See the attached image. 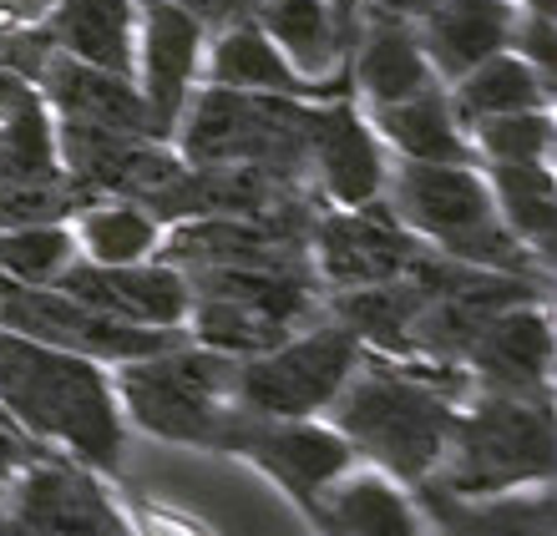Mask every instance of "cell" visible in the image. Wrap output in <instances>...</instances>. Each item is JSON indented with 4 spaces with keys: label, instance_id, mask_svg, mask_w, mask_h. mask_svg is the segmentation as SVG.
<instances>
[{
    "label": "cell",
    "instance_id": "13",
    "mask_svg": "<svg viewBox=\"0 0 557 536\" xmlns=\"http://www.w3.org/2000/svg\"><path fill=\"white\" fill-rule=\"evenodd\" d=\"M0 522L15 536H127L112 481L41 450L0 496Z\"/></svg>",
    "mask_w": 557,
    "mask_h": 536
},
{
    "label": "cell",
    "instance_id": "22",
    "mask_svg": "<svg viewBox=\"0 0 557 536\" xmlns=\"http://www.w3.org/2000/svg\"><path fill=\"white\" fill-rule=\"evenodd\" d=\"M36 91H41V102L51 107V116L87 122V127L137 132V137H158V142H168V137L158 132V122H152V112H147V102H143V91H137L133 76L97 72V66H82V61L51 51Z\"/></svg>",
    "mask_w": 557,
    "mask_h": 536
},
{
    "label": "cell",
    "instance_id": "8",
    "mask_svg": "<svg viewBox=\"0 0 557 536\" xmlns=\"http://www.w3.org/2000/svg\"><path fill=\"white\" fill-rule=\"evenodd\" d=\"M366 345L355 339L339 320H314L278 339L264 354L238 360V410L249 415H278V421H299V415H324L339 385L350 379Z\"/></svg>",
    "mask_w": 557,
    "mask_h": 536
},
{
    "label": "cell",
    "instance_id": "34",
    "mask_svg": "<svg viewBox=\"0 0 557 536\" xmlns=\"http://www.w3.org/2000/svg\"><path fill=\"white\" fill-rule=\"evenodd\" d=\"M30 102H41V91L30 87L26 76H15V72L0 66V122H11L15 112H26Z\"/></svg>",
    "mask_w": 557,
    "mask_h": 536
},
{
    "label": "cell",
    "instance_id": "10",
    "mask_svg": "<svg viewBox=\"0 0 557 536\" xmlns=\"http://www.w3.org/2000/svg\"><path fill=\"white\" fill-rule=\"evenodd\" d=\"M51 122H57L61 173H66L82 203L87 198H133V203L152 208L162 217V203L173 198V188L188 173V162L177 158L173 142L87 127V122H66V116H51Z\"/></svg>",
    "mask_w": 557,
    "mask_h": 536
},
{
    "label": "cell",
    "instance_id": "20",
    "mask_svg": "<svg viewBox=\"0 0 557 536\" xmlns=\"http://www.w3.org/2000/svg\"><path fill=\"white\" fill-rule=\"evenodd\" d=\"M431 536H557V496L553 486H522L497 496H456L436 481L416 486Z\"/></svg>",
    "mask_w": 557,
    "mask_h": 536
},
{
    "label": "cell",
    "instance_id": "12",
    "mask_svg": "<svg viewBox=\"0 0 557 536\" xmlns=\"http://www.w3.org/2000/svg\"><path fill=\"white\" fill-rule=\"evenodd\" d=\"M425 259V244L396 223L385 198L366 208H320L309 223V269L324 294L375 289L411 278Z\"/></svg>",
    "mask_w": 557,
    "mask_h": 536
},
{
    "label": "cell",
    "instance_id": "26",
    "mask_svg": "<svg viewBox=\"0 0 557 536\" xmlns=\"http://www.w3.org/2000/svg\"><path fill=\"white\" fill-rule=\"evenodd\" d=\"M360 112L385 142V152L400 162H476V147H471L467 127L456 122L441 82L406 97V102L360 107Z\"/></svg>",
    "mask_w": 557,
    "mask_h": 536
},
{
    "label": "cell",
    "instance_id": "2",
    "mask_svg": "<svg viewBox=\"0 0 557 536\" xmlns=\"http://www.w3.org/2000/svg\"><path fill=\"white\" fill-rule=\"evenodd\" d=\"M0 410L41 450L122 481L133 431L122 421L107 364L0 329Z\"/></svg>",
    "mask_w": 557,
    "mask_h": 536
},
{
    "label": "cell",
    "instance_id": "9",
    "mask_svg": "<svg viewBox=\"0 0 557 536\" xmlns=\"http://www.w3.org/2000/svg\"><path fill=\"white\" fill-rule=\"evenodd\" d=\"M223 456H234V461L253 465L264 481H274L305 522H314L320 496L350 465H360L355 450L345 446V435L324 421V415L278 421V415H249V410H238L234 431L223 440Z\"/></svg>",
    "mask_w": 557,
    "mask_h": 536
},
{
    "label": "cell",
    "instance_id": "29",
    "mask_svg": "<svg viewBox=\"0 0 557 536\" xmlns=\"http://www.w3.org/2000/svg\"><path fill=\"white\" fill-rule=\"evenodd\" d=\"M162 233H168V223L152 208L133 203V198H87L72 213L76 259L107 263V269L158 259Z\"/></svg>",
    "mask_w": 557,
    "mask_h": 536
},
{
    "label": "cell",
    "instance_id": "19",
    "mask_svg": "<svg viewBox=\"0 0 557 536\" xmlns=\"http://www.w3.org/2000/svg\"><path fill=\"white\" fill-rule=\"evenodd\" d=\"M198 87L289 97V102H335V97H350V82H305L289 61L278 57V46L253 26V15L213 30L203 41V82Z\"/></svg>",
    "mask_w": 557,
    "mask_h": 536
},
{
    "label": "cell",
    "instance_id": "23",
    "mask_svg": "<svg viewBox=\"0 0 557 536\" xmlns=\"http://www.w3.org/2000/svg\"><path fill=\"white\" fill-rule=\"evenodd\" d=\"M512 0H431L416 15V36L436 82H456L476 61L497 57L512 41Z\"/></svg>",
    "mask_w": 557,
    "mask_h": 536
},
{
    "label": "cell",
    "instance_id": "25",
    "mask_svg": "<svg viewBox=\"0 0 557 536\" xmlns=\"http://www.w3.org/2000/svg\"><path fill=\"white\" fill-rule=\"evenodd\" d=\"M46 41L61 57L112 76L137 66V0H57L41 21Z\"/></svg>",
    "mask_w": 557,
    "mask_h": 536
},
{
    "label": "cell",
    "instance_id": "6",
    "mask_svg": "<svg viewBox=\"0 0 557 536\" xmlns=\"http://www.w3.org/2000/svg\"><path fill=\"white\" fill-rule=\"evenodd\" d=\"M320 102L198 87L173 127L188 167H259L309 192V122Z\"/></svg>",
    "mask_w": 557,
    "mask_h": 536
},
{
    "label": "cell",
    "instance_id": "24",
    "mask_svg": "<svg viewBox=\"0 0 557 536\" xmlns=\"http://www.w3.org/2000/svg\"><path fill=\"white\" fill-rule=\"evenodd\" d=\"M320 536H431L416 496L375 465H350L314 507Z\"/></svg>",
    "mask_w": 557,
    "mask_h": 536
},
{
    "label": "cell",
    "instance_id": "28",
    "mask_svg": "<svg viewBox=\"0 0 557 536\" xmlns=\"http://www.w3.org/2000/svg\"><path fill=\"white\" fill-rule=\"evenodd\" d=\"M446 102H451L456 122L471 127L492 122V116H512V112H532V107H553V82L532 72L528 61L517 57L512 46L497 57L476 61L471 72H461L456 82H446Z\"/></svg>",
    "mask_w": 557,
    "mask_h": 536
},
{
    "label": "cell",
    "instance_id": "18",
    "mask_svg": "<svg viewBox=\"0 0 557 536\" xmlns=\"http://www.w3.org/2000/svg\"><path fill=\"white\" fill-rule=\"evenodd\" d=\"M425 87H436V72H431V61H425V51H421L416 21L375 11V5H360L355 46H350L355 107H391Z\"/></svg>",
    "mask_w": 557,
    "mask_h": 536
},
{
    "label": "cell",
    "instance_id": "4",
    "mask_svg": "<svg viewBox=\"0 0 557 536\" xmlns=\"http://www.w3.org/2000/svg\"><path fill=\"white\" fill-rule=\"evenodd\" d=\"M238 360L203 349L193 339L143 354V360L112 364L127 431H143L168 446H188L223 456V440L238 421Z\"/></svg>",
    "mask_w": 557,
    "mask_h": 536
},
{
    "label": "cell",
    "instance_id": "11",
    "mask_svg": "<svg viewBox=\"0 0 557 536\" xmlns=\"http://www.w3.org/2000/svg\"><path fill=\"white\" fill-rule=\"evenodd\" d=\"M0 329L82 354V360H97L107 370L158 354V349L183 339L177 329H133V324L107 320L97 309L76 304L72 294H61L57 284H11V278H0Z\"/></svg>",
    "mask_w": 557,
    "mask_h": 536
},
{
    "label": "cell",
    "instance_id": "33",
    "mask_svg": "<svg viewBox=\"0 0 557 536\" xmlns=\"http://www.w3.org/2000/svg\"><path fill=\"white\" fill-rule=\"evenodd\" d=\"M168 5H177L183 15H193V21L213 36V30L234 26V21H249L259 0H168Z\"/></svg>",
    "mask_w": 557,
    "mask_h": 536
},
{
    "label": "cell",
    "instance_id": "3",
    "mask_svg": "<svg viewBox=\"0 0 557 536\" xmlns=\"http://www.w3.org/2000/svg\"><path fill=\"white\" fill-rule=\"evenodd\" d=\"M385 208L396 223L411 233L416 244L431 253L486 274H517V278H547L553 269L537 263L528 248L517 244L502 223L486 173L476 162H400L391 158L385 173Z\"/></svg>",
    "mask_w": 557,
    "mask_h": 536
},
{
    "label": "cell",
    "instance_id": "30",
    "mask_svg": "<svg viewBox=\"0 0 557 536\" xmlns=\"http://www.w3.org/2000/svg\"><path fill=\"white\" fill-rule=\"evenodd\" d=\"M72 263H76L72 223L0 228V278H11V284H57Z\"/></svg>",
    "mask_w": 557,
    "mask_h": 536
},
{
    "label": "cell",
    "instance_id": "36",
    "mask_svg": "<svg viewBox=\"0 0 557 536\" xmlns=\"http://www.w3.org/2000/svg\"><path fill=\"white\" fill-rule=\"evenodd\" d=\"M366 5H375V11H391V15H406V21H416V15L431 5V0H366Z\"/></svg>",
    "mask_w": 557,
    "mask_h": 536
},
{
    "label": "cell",
    "instance_id": "21",
    "mask_svg": "<svg viewBox=\"0 0 557 536\" xmlns=\"http://www.w3.org/2000/svg\"><path fill=\"white\" fill-rule=\"evenodd\" d=\"M355 21L330 11L324 0H259L253 5V26L278 46V57L305 82H350Z\"/></svg>",
    "mask_w": 557,
    "mask_h": 536
},
{
    "label": "cell",
    "instance_id": "32",
    "mask_svg": "<svg viewBox=\"0 0 557 536\" xmlns=\"http://www.w3.org/2000/svg\"><path fill=\"white\" fill-rule=\"evenodd\" d=\"M112 491H117L127 536H219L203 516H193V511L173 507V501H158V496L137 491L127 481H112Z\"/></svg>",
    "mask_w": 557,
    "mask_h": 536
},
{
    "label": "cell",
    "instance_id": "15",
    "mask_svg": "<svg viewBox=\"0 0 557 536\" xmlns=\"http://www.w3.org/2000/svg\"><path fill=\"white\" fill-rule=\"evenodd\" d=\"M391 152L355 107V97L314 107L309 122V192L320 208H366L385 192Z\"/></svg>",
    "mask_w": 557,
    "mask_h": 536
},
{
    "label": "cell",
    "instance_id": "1",
    "mask_svg": "<svg viewBox=\"0 0 557 536\" xmlns=\"http://www.w3.org/2000/svg\"><path fill=\"white\" fill-rule=\"evenodd\" d=\"M471 395V379L456 364L396 360L366 349L350 379L330 400L324 421L345 435L360 465H375L406 491L436 476L456 406Z\"/></svg>",
    "mask_w": 557,
    "mask_h": 536
},
{
    "label": "cell",
    "instance_id": "37",
    "mask_svg": "<svg viewBox=\"0 0 557 536\" xmlns=\"http://www.w3.org/2000/svg\"><path fill=\"white\" fill-rule=\"evenodd\" d=\"M324 5H330V11H339V15H360V5H366V0H324Z\"/></svg>",
    "mask_w": 557,
    "mask_h": 536
},
{
    "label": "cell",
    "instance_id": "17",
    "mask_svg": "<svg viewBox=\"0 0 557 536\" xmlns=\"http://www.w3.org/2000/svg\"><path fill=\"white\" fill-rule=\"evenodd\" d=\"M203 41L208 30L168 0H137V66L133 82L143 91L158 132L173 142V127L188 97L203 82Z\"/></svg>",
    "mask_w": 557,
    "mask_h": 536
},
{
    "label": "cell",
    "instance_id": "5",
    "mask_svg": "<svg viewBox=\"0 0 557 536\" xmlns=\"http://www.w3.org/2000/svg\"><path fill=\"white\" fill-rule=\"evenodd\" d=\"M553 395L471 390L456 406L451 440L431 481L456 496H497L522 486H553Z\"/></svg>",
    "mask_w": 557,
    "mask_h": 536
},
{
    "label": "cell",
    "instance_id": "16",
    "mask_svg": "<svg viewBox=\"0 0 557 536\" xmlns=\"http://www.w3.org/2000/svg\"><path fill=\"white\" fill-rule=\"evenodd\" d=\"M57 289L72 294L76 304L107 314V320L133 324V329H177L183 334V320H188V304H193L188 274L173 269L168 259L117 263V269L76 259L72 269L57 278Z\"/></svg>",
    "mask_w": 557,
    "mask_h": 536
},
{
    "label": "cell",
    "instance_id": "31",
    "mask_svg": "<svg viewBox=\"0 0 557 536\" xmlns=\"http://www.w3.org/2000/svg\"><path fill=\"white\" fill-rule=\"evenodd\" d=\"M471 147H476V167H482V162H553L557 116H553V107L492 116V122H476V127H471Z\"/></svg>",
    "mask_w": 557,
    "mask_h": 536
},
{
    "label": "cell",
    "instance_id": "27",
    "mask_svg": "<svg viewBox=\"0 0 557 536\" xmlns=\"http://www.w3.org/2000/svg\"><path fill=\"white\" fill-rule=\"evenodd\" d=\"M492 203L517 244L553 269L557 253V173L553 162H482Z\"/></svg>",
    "mask_w": 557,
    "mask_h": 536
},
{
    "label": "cell",
    "instance_id": "35",
    "mask_svg": "<svg viewBox=\"0 0 557 536\" xmlns=\"http://www.w3.org/2000/svg\"><path fill=\"white\" fill-rule=\"evenodd\" d=\"M57 0H0V26H41Z\"/></svg>",
    "mask_w": 557,
    "mask_h": 536
},
{
    "label": "cell",
    "instance_id": "7",
    "mask_svg": "<svg viewBox=\"0 0 557 536\" xmlns=\"http://www.w3.org/2000/svg\"><path fill=\"white\" fill-rule=\"evenodd\" d=\"M193 304L183 339L228 360L264 354L294 329L324 320V289L314 269H193Z\"/></svg>",
    "mask_w": 557,
    "mask_h": 536
},
{
    "label": "cell",
    "instance_id": "14",
    "mask_svg": "<svg viewBox=\"0 0 557 536\" xmlns=\"http://www.w3.org/2000/svg\"><path fill=\"white\" fill-rule=\"evenodd\" d=\"M461 375L471 390H507V395H553L557 334L553 299H522V304L492 309L461 349Z\"/></svg>",
    "mask_w": 557,
    "mask_h": 536
}]
</instances>
